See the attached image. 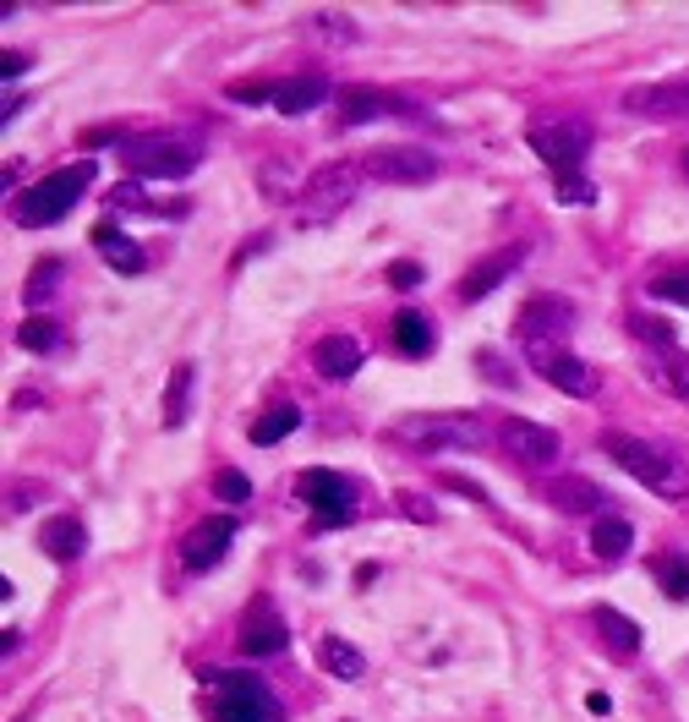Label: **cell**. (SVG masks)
I'll list each match as a JSON object with an SVG mask.
<instances>
[{
	"label": "cell",
	"instance_id": "6da1fadb",
	"mask_svg": "<svg viewBox=\"0 0 689 722\" xmlns=\"http://www.w3.org/2000/svg\"><path fill=\"white\" fill-rule=\"evenodd\" d=\"M602 449H608L613 465H624L640 487H651L657 498H689V471L668 449H657L646 438H629V433H608Z\"/></svg>",
	"mask_w": 689,
	"mask_h": 722
},
{
	"label": "cell",
	"instance_id": "7a4b0ae2",
	"mask_svg": "<svg viewBox=\"0 0 689 722\" xmlns=\"http://www.w3.org/2000/svg\"><path fill=\"white\" fill-rule=\"evenodd\" d=\"M197 159H203V142L181 131H154V137L121 142V165L137 181H181L197 170Z\"/></svg>",
	"mask_w": 689,
	"mask_h": 722
},
{
	"label": "cell",
	"instance_id": "3957f363",
	"mask_svg": "<svg viewBox=\"0 0 689 722\" xmlns=\"http://www.w3.org/2000/svg\"><path fill=\"white\" fill-rule=\"evenodd\" d=\"M88 181H93V165H88V159H82V165H66V170H50L39 187H28V192L11 202V219L28 225V230L61 225L66 214L77 208V197L88 192Z\"/></svg>",
	"mask_w": 689,
	"mask_h": 722
},
{
	"label": "cell",
	"instance_id": "277c9868",
	"mask_svg": "<svg viewBox=\"0 0 689 722\" xmlns=\"http://www.w3.org/2000/svg\"><path fill=\"white\" fill-rule=\"evenodd\" d=\"M569 328H574V307H569L564 296H537V301L514 318V339H520L525 362L548 373V367L564 356Z\"/></svg>",
	"mask_w": 689,
	"mask_h": 722
},
{
	"label": "cell",
	"instance_id": "5b68a950",
	"mask_svg": "<svg viewBox=\"0 0 689 722\" xmlns=\"http://www.w3.org/2000/svg\"><path fill=\"white\" fill-rule=\"evenodd\" d=\"M214 684V722H279V701L268 695L263 679L252 673H225V667H208L203 673Z\"/></svg>",
	"mask_w": 689,
	"mask_h": 722
},
{
	"label": "cell",
	"instance_id": "8992f818",
	"mask_svg": "<svg viewBox=\"0 0 689 722\" xmlns=\"http://www.w3.org/2000/svg\"><path fill=\"white\" fill-rule=\"evenodd\" d=\"M362 159H351V165H323L313 181H307V192H302V225H317V219H334L339 208H351L356 192H362Z\"/></svg>",
	"mask_w": 689,
	"mask_h": 722
},
{
	"label": "cell",
	"instance_id": "52a82bcc",
	"mask_svg": "<svg viewBox=\"0 0 689 722\" xmlns=\"http://www.w3.org/2000/svg\"><path fill=\"white\" fill-rule=\"evenodd\" d=\"M302 498L313 504V531H339L356 515V493L339 471H307L302 476Z\"/></svg>",
	"mask_w": 689,
	"mask_h": 722
},
{
	"label": "cell",
	"instance_id": "ba28073f",
	"mask_svg": "<svg viewBox=\"0 0 689 722\" xmlns=\"http://www.w3.org/2000/svg\"><path fill=\"white\" fill-rule=\"evenodd\" d=\"M367 181H394V187H427L439 176V159L427 148H373L362 159Z\"/></svg>",
	"mask_w": 689,
	"mask_h": 722
},
{
	"label": "cell",
	"instance_id": "9c48e42d",
	"mask_svg": "<svg viewBox=\"0 0 689 722\" xmlns=\"http://www.w3.org/2000/svg\"><path fill=\"white\" fill-rule=\"evenodd\" d=\"M531 154H542V165H553V176H574L585 148H591V127L580 121H559V127H531L525 131Z\"/></svg>",
	"mask_w": 689,
	"mask_h": 722
},
{
	"label": "cell",
	"instance_id": "30bf717a",
	"mask_svg": "<svg viewBox=\"0 0 689 722\" xmlns=\"http://www.w3.org/2000/svg\"><path fill=\"white\" fill-rule=\"evenodd\" d=\"M629 116L640 121H685L689 116V77H673V82H640V88H624Z\"/></svg>",
	"mask_w": 689,
	"mask_h": 722
},
{
	"label": "cell",
	"instance_id": "8fae6325",
	"mask_svg": "<svg viewBox=\"0 0 689 722\" xmlns=\"http://www.w3.org/2000/svg\"><path fill=\"white\" fill-rule=\"evenodd\" d=\"M400 433L416 449H482V427L471 416H416Z\"/></svg>",
	"mask_w": 689,
	"mask_h": 722
},
{
	"label": "cell",
	"instance_id": "7c38bea8",
	"mask_svg": "<svg viewBox=\"0 0 689 722\" xmlns=\"http://www.w3.org/2000/svg\"><path fill=\"white\" fill-rule=\"evenodd\" d=\"M499 444L520 459V465H537V471H548V465L559 459V433L542 427V422H525V416H503Z\"/></svg>",
	"mask_w": 689,
	"mask_h": 722
},
{
	"label": "cell",
	"instance_id": "4fadbf2b",
	"mask_svg": "<svg viewBox=\"0 0 689 722\" xmlns=\"http://www.w3.org/2000/svg\"><path fill=\"white\" fill-rule=\"evenodd\" d=\"M230 536H236V515H208L203 525H191L187 547H181V564H187L191 575H208V570L225 558Z\"/></svg>",
	"mask_w": 689,
	"mask_h": 722
},
{
	"label": "cell",
	"instance_id": "5bb4252c",
	"mask_svg": "<svg viewBox=\"0 0 689 722\" xmlns=\"http://www.w3.org/2000/svg\"><path fill=\"white\" fill-rule=\"evenodd\" d=\"M542 498H548L559 515H574V521H585V515L597 521V510L608 504L597 482H585V476H569V471H559V476H542Z\"/></svg>",
	"mask_w": 689,
	"mask_h": 722
},
{
	"label": "cell",
	"instance_id": "9a60e30c",
	"mask_svg": "<svg viewBox=\"0 0 689 722\" xmlns=\"http://www.w3.org/2000/svg\"><path fill=\"white\" fill-rule=\"evenodd\" d=\"M520 263H525V247H520V241H514V247H499V253H488V258H482L471 274H465V279H460V301H465V307L488 301V296L499 290L503 279L520 268Z\"/></svg>",
	"mask_w": 689,
	"mask_h": 722
},
{
	"label": "cell",
	"instance_id": "2e32d148",
	"mask_svg": "<svg viewBox=\"0 0 689 722\" xmlns=\"http://www.w3.org/2000/svg\"><path fill=\"white\" fill-rule=\"evenodd\" d=\"M242 652L247 656H274L285 652V619L268 596H252L247 619H242Z\"/></svg>",
	"mask_w": 689,
	"mask_h": 722
},
{
	"label": "cell",
	"instance_id": "e0dca14e",
	"mask_svg": "<svg viewBox=\"0 0 689 722\" xmlns=\"http://www.w3.org/2000/svg\"><path fill=\"white\" fill-rule=\"evenodd\" d=\"M591 630L602 635V646L619 656V662H634V652H640V624H634L629 613L608 607V602H597V607H591Z\"/></svg>",
	"mask_w": 689,
	"mask_h": 722
},
{
	"label": "cell",
	"instance_id": "ac0fdd59",
	"mask_svg": "<svg viewBox=\"0 0 689 722\" xmlns=\"http://www.w3.org/2000/svg\"><path fill=\"white\" fill-rule=\"evenodd\" d=\"M640 367H646V378H651L662 394L689 399V350H679V345H668V350H646Z\"/></svg>",
	"mask_w": 689,
	"mask_h": 722
},
{
	"label": "cell",
	"instance_id": "d6986e66",
	"mask_svg": "<svg viewBox=\"0 0 689 722\" xmlns=\"http://www.w3.org/2000/svg\"><path fill=\"white\" fill-rule=\"evenodd\" d=\"M313 362H317L323 378H356V373H362V339H351V334H328V339L313 350Z\"/></svg>",
	"mask_w": 689,
	"mask_h": 722
},
{
	"label": "cell",
	"instance_id": "ffe728a7",
	"mask_svg": "<svg viewBox=\"0 0 689 722\" xmlns=\"http://www.w3.org/2000/svg\"><path fill=\"white\" fill-rule=\"evenodd\" d=\"M323 99H328V82H323L317 71H302V77H291V82L274 88V110H279V116H307Z\"/></svg>",
	"mask_w": 689,
	"mask_h": 722
},
{
	"label": "cell",
	"instance_id": "44dd1931",
	"mask_svg": "<svg viewBox=\"0 0 689 722\" xmlns=\"http://www.w3.org/2000/svg\"><path fill=\"white\" fill-rule=\"evenodd\" d=\"M317 667L334 673V679H362L367 673V652L351 646V641H339V635H323L317 641Z\"/></svg>",
	"mask_w": 689,
	"mask_h": 722
},
{
	"label": "cell",
	"instance_id": "7402d4cb",
	"mask_svg": "<svg viewBox=\"0 0 689 722\" xmlns=\"http://www.w3.org/2000/svg\"><path fill=\"white\" fill-rule=\"evenodd\" d=\"M93 247L105 253V263H110L116 274H142V268H148V253H142L137 241H126L116 225H99V230H93Z\"/></svg>",
	"mask_w": 689,
	"mask_h": 722
},
{
	"label": "cell",
	"instance_id": "603a6c76",
	"mask_svg": "<svg viewBox=\"0 0 689 722\" xmlns=\"http://www.w3.org/2000/svg\"><path fill=\"white\" fill-rule=\"evenodd\" d=\"M39 547L50 553V558H61V564H71V558H82V547H88V531L71 521V515H56V521L39 531Z\"/></svg>",
	"mask_w": 689,
	"mask_h": 722
},
{
	"label": "cell",
	"instance_id": "cb8c5ba5",
	"mask_svg": "<svg viewBox=\"0 0 689 722\" xmlns=\"http://www.w3.org/2000/svg\"><path fill=\"white\" fill-rule=\"evenodd\" d=\"M629 542H634L629 515H597V521H591V553H597V558H624Z\"/></svg>",
	"mask_w": 689,
	"mask_h": 722
},
{
	"label": "cell",
	"instance_id": "d4e9b609",
	"mask_svg": "<svg viewBox=\"0 0 689 722\" xmlns=\"http://www.w3.org/2000/svg\"><path fill=\"white\" fill-rule=\"evenodd\" d=\"M548 384H559L569 399H591L602 378H597V367H585L580 356H559V362L548 367Z\"/></svg>",
	"mask_w": 689,
	"mask_h": 722
},
{
	"label": "cell",
	"instance_id": "484cf974",
	"mask_svg": "<svg viewBox=\"0 0 689 722\" xmlns=\"http://www.w3.org/2000/svg\"><path fill=\"white\" fill-rule=\"evenodd\" d=\"M394 345H400V356H433V324L422 318V313H394Z\"/></svg>",
	"mask_w": 689,
	"mask_h": 722
},
{
	"label": "cell",
	"instance_id": "4316f807",
	"mask_svg": "<svg viewBox=\"0 0 689 722\" xmlns=\"http://www.w3.org/2000/svg\"><path fill=\"white\" fill-rule=\"evenodd\" d=\"M191 384H197V373H191V362H181L176 373H170V384H165V427L176 433V427H187V411H191Z\"/></svg>",
	"mask_w": 689,
	"mask_h": 722
},
{
	"label": "cell",
	"instance_id": "83f0119b",
	"mask_svg": "<svg viewBox=\"0 0 689 722\" xmlns=\"http://www.w3.org/2000/svg\"><path fill=\"white\" fill-rule=\"evenodd\" d=\"M296 422H302V411H296V405H274V411H263V416L252 422V444H257V449H274L279 438H291V433H296Z\"/></svg>",
	"mask_w": 689,
	"mask_h": 722
},
{
	"label": "cell",
	"instance_id": "f1b7e54d",
	"mask_svg": "<svg viewBox=\"0 0 689 722\" xmlns=\"http://www.w3.org/2000/svg\"><path fill=\"white\" fill-rule=\"evenodd\" d=\"M17 345H22V350H33V356H50V350L61 345V328L50 324L45 313H33V318H22V324H17Z\"/></svg>",
	"mask_w": 689,
	"mask_h": 722
},
{
	"label": "cell",
	"instance_id": "f546056e",
	"mask_svg": "<svg viewBox=\"0 0 689 722\" xmlns=\"http://www.w3.org/2000/svg\"><path fill=\"white\" fill-rule=\"evenodd\" d=\"M61 258H45V263H33V274H28V285H22V301L28 307H45L50 296H56V285H61Z\"/></svg>",
	"mask_w": 689,
	"mask_h": 722
},
{
	"label": "cell",
	"instance_id": "4dcf8cb0",
	"mask_svg": "<svg viewBox=\"0 0 689 722\" xmlns=\"http://www.w3.org/2000/svg\"><path fill=\"white\" fill-rule=\"evenodd\" d=\"M651 570H657V581H662V591H668L673 602H685V596H689V564H685V558L657 553V558H651Z\"/></svg>",
	"mask_w": 689,
	"mask_h": 722
},
{
	"label": "cell",
	"instance_id": "1f68e13d",
	"mask_svg": "<svg viewBox=\"0 0 689 722\" xmlns=\"http://www.w3.org/2000/svg\"><path fill=\"white\" fill-rule=\"evenodd\" d=\"M629 334H640V339H646V350H668V345L679 339L668 318H651V313H629Z\"/></svg>",
	"mask_w": 689,
	"mask_h": 722
},
{
	"label": "cell",
	"instance_id": "d6a6232c",
	"mask_svg": "<svg viewBox=\"0 0 689 722\" xmlns=\"http://www.w3.org/2000/svg\"><path fill=\"white\" fill-rule=\"evenodd\" d=\"M377 110H394V99H383V93H345V121L356 127V121H373Z\"/></svg>",
	"mask_w": 689,
	"mask_h": 722
},
{
	"label": "cell",
	"instance_id": "836d02e7",
	"mask_svg": "<svg viewBox=\"0 0 689 722\" xmlns=\"http://www.w3.org/2000/svg\"><path fill=\"white\" fill-rule=\"evenodd\" d=\"M553 192H559V202H569V208H585V202H597V187L574 170V176H559L553 181Z\"/></svg>",
	"mask_w": 689,
	"mask_h": 722
},
{
	"label": "cell",
	"instance_id": "e575fe53",
	"mask_svg": "<svg viewBox=\"0 0 689 722\" xmlns=\"http://www.w3.org/2000/svg\"><path fill=\"white\" fill-rule=\"evenodd\" d=\"M651 296H662V301H673V307H689V268H673V274L651 279Z\"/></svg>",
	"mask_w": 689,
	"mask_h": 722
},
{
	"label": "cell",
	"instance_id": "d590c367",
	"mask_svg": "<svg viewBox=\"0 0 689 722\" xmlns=\"http://www.w3.org/2000/svg\"><path fill=\"white\" fill-rule=\"evenodd\" d=\"M313 22H317V33H328L334 44H356V22L345 11H317Z\"/></svg>",
	"mask_w": 689,
	"mask_h": 722
},
{
	"label": "cell",
	"instance_id": "8d00e7d4",
	"mask_svg": "<svg viewBox=\"0 0 689 722\" xmlns=\"http://www.w3.org/2000/svg\"><path fill=\"white\" fill-rule=\"evenodd\" d=\"M394 510H400L405 521H416V525H433V521H439L433 498H422V493H394Z\"/></svg>",
	"mask_w": 689,
	"mask_h": 722
},
{
	"label": "cell",
	"instance_id": "74e56055",
	"mask_svg": "<svg viewBox=\"0 0 689 722\" xmlns=\"http://www.w3.org/2000/svg\"><path fill=\"white\" fill-rule=\"evenodd\" d=\"M214 493H219L225 504H247V498H252V482L242 476V471H219V476H214Z\"/></svg>",
	"mask_w": 689,
	"mask_h": 722
},
{
	"label": "cell",
	"instance_id": "f35d334b",
	"mask_svg": "<svg viewBox=\"0 0 689 722\" xmlns=\"http://www.w3.org/2000/svg\"><path fill=\"white\" fill-rule=\"evenodd\" d=\"M388 285H394V290H411V285H422V263H411V258L388 263Z\"/></svg>",
	"mask_w": 689,
	"mask_h": 722
},
{
	"label": "cell",
	"instance_id": "ab89813d",
	"mask_svg": "<svg viewBox=\"0 0 689 722\" xmlns=\"http://www.w3.org/2000/svg\"><path fill=\"white\" fill-rule=\"evenodd\" d=\"M476 367H482L488 378H499V389H509V384H514V367H509L503 356H493V350H482V356H476Z\"/></svg>",
	"mask_w": 689,
	"mask_h": 722
},
{
	"label": "cell",
	"instance_id": "60d3db41",
	"mask_svg": "<svg viewBox=\"0 0 689 722\" xmlns=\"http://www.w3.org/2000/svg\"><path fill=\"white\" fill-rule=\"evenodd\" d=\"M285 187H291V170H285V165L274 159V165L263 170V192H285Z\"/></svg>",
	"mask_w": 689,
	"mask_h": 722
},
{
	"label": "cell",
	"instance_id": "b9f144b4",
	"mask_svg": "<svg viewBox=\"0 0 689 722\" xmlns=\"http://www.w3.org/2000/svg\"><path fill=\"white\" fill-rule=\"evenodd\" d=\"M0 71H6V82H11V77H22V71H28V56L6 50V56H0Z\"/></svg>",
	"mask_w": 689,
	"mask_h": 722
},
{
	"label": "cell",
	"instance_id": "7bdbcfd3",
	"mask_svg": "<svg viewBox=\"0 0 689 722\" xmlns=\"http://www.w3.org/2000/svg\"><path fill=\"white\" fill-rule=\"evenodd\" d=\"M685 181H689V148H685Z\"/></svg>",
	"mask_w": 689,
	"mask_h": 722
}]
</instances>
